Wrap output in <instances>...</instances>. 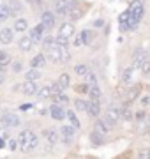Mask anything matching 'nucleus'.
I'll return each instance as SVG.
<instances>
[{"label":"nucleus","mask_w":150,"mask_h":159,"mask_svg":"<svg viewBox=\"0 0 150 159\" xmlns=\"http://www.w3.org/2000/svg\"><path fill=\"white\" fill-rule=\"evenodd\" d=\"M118 159H129V154H124V156H120Z\"/></svg>","instance_id":"47"},{"label":"nucleus","mask_w":150,"mask_h":159,"mask_svg":"<svg viewBox=\"0 0 150 159\" xmlns=\"http://www.w3.org/2000/svg\"><path fill=\"white\" fill-rule=\"evenodd\" d=\"M42 138H46V142H50V143H58L60 142V133L57 129L48 127V129L42 131Z\"/></svg>","instance_id":"12"},{"label":"nucleus","mask_w":150,"mask_h":159,"mask_svg":"<svg viewBox=\"0 0 150 159\" xmlns=\"http://www.w3.org/2000/svg\"><path fill=\"white\" fill-rule=\"evenodd\" d=\"M85 78H87V83H88V85H95V83H97V80H95V76H94L92 73H88Z\"/></svg>","instance_id":"39"},{"label":"nucleus","mask_w":150,"mask_h":159,"mask_svg":"<svg viewBox=\"0 0 150 159\" xmlns=\"http://www.w3.org/2000/svg\"><path fill=\"white\" fill-rule=\"evenodd\" d=\"M29 2H32V4H41L42 0H29Z\"/></svg>","instance_id":"48"},{"label":"nucleus","mask_w":150,"mask_h":159,"mask_svg":"<svg viewBox=\"0 0 150 159\" xmlns=\"http://www.w3.org/2000/svg\"><path fill=\"white\" fill-rule=\"evenodd\" d=\"M0 138H2V140H9V134H7V131H2V133H0Z\"/></svg>","instance_id":"45"},{"label":"nucleus","mask_w":150,"mask_h":159,"mask_svg":"<svg viewBox=\"0 0 150 159\" xmlns=\"http://www.w3.org/2000/svg\"><path fill=\"white\" fill-rule=\"evenodd\" d=\"M20 110H21V111H29V110H32V104H21Z\"/></svg>","instance_id":"44"},{"label":"nucleus","mask_w":150,"mask_h":159,"mask_svg":"<svg viewBox=\"0 0 150 159\" xmlns=\"http://www.w3.org/2000/svg\"><path fill=\"white\" fill-rule=\"evenodd\" d=\"M21 90H23L25 96H34V94H37V85H35V81L27 80V81H23V85H21Z\"/></svg>","instance_id":"16"},{"label":"nucleus","mask_w":150,"mask_h":159,"mask_svg":"<svg viewBox=\"0 0 150 159\" xmlns=\"http://www.w3.org/2000/svg\"><path fill=\"white\" fill-rule=\"evenodd\" d=\"M99 111H101V106H99V101H90L88 102V115L92 117H99Z\"/></svg>","instance_id":"27"},{"label":"nucleus","mask_w":150,"mask_h":159,"mask_svg":"<svg viewBox=\"0 0 150 159\" xmlns=\"http://www.w3.org/2000/svg\"><path fill=\"white\" fill-rule=\"evenodd\" d=\"M65 110L58 104V102H53L51 106H50V115H51V119H55V120H64L65 119Z\"/></svg>","instance_id":"10"},{"label":"nucleus","mask_w":150,"mask_h":159,"mask_svg":"<svg viewBox=\"0 0 150 159\" xmlns=\"http://www.w3.org/2000/svg\"><path fill=\"white\" fill-rule=\"evenodd\" d=\"M101 89H99V85L95 83V85H90V89H88V96H90V99L92 101H99L101 99Z\"/></svg>","instance_id":"25"},{"label":"nucleus","mask_w":150,"mask_h":159,"mask_svg":"<svg viewBox=\"0 0 150 159\" xmlns=\"http://www.w3.org/2000/svg\"><path fill=\"white\" fill-rule=\"evenodd\" d=\"M148 58V55H147V51L143 50V48H138V50L134 51V55H133V64H134V67H141V64L145 62Z\"/></svg>","instance_id":"11"},{"label":"nucleus","mask_w":150,"mask_h":159,"mask_svg":"<svg viewBox=\"0 0 150 159\" xmlns=\"http://www.w3.org/2000/svg\"><path fill=\"white\" fill-rule=\"evenodd\" d=\"M12 71H14V73H20V71H21V62H14V66H12Z\"/></svg>","instance_id":"42"},{"label":"nucleus","mask_w":150,"mask_h":159,"mask_svg":"<svg viewBox=\"0 0 150 159\" xmlns=\"http://www.w3.org/2000/svg\"><path fill=\"white\" fill-rule=\"evenodd\" d=\"M139 94H141V85H134V87H131V89L127 90V94H126V102L129 104V102L136 101Z\"/></svg>","instance_id":"14"},{"label":"nucleus","mask_w":150,"mask_h":159,"mask_svg":"<svg viewBox=\"0 0 150 159\" xmlns=\"http://www.w3.org/2000/svg\"><path fill=\"white\" fill-rule=\"evenodd\" d=\"M138 159H150V148H141L138 152Z\"/></svg>","instance_id":"38"},{"label":"nucleus","mask_w":150,"mask_h":159,"mask_svg":"<svg viewBox=\"0 0 150 159\" xmlns=\"http://www.w3.org/2000/svg\"><path fill=\"white\" fill-rule=\"evenodd\" d=\"M44 30H46V27H44L42 23H39V25H35L34 29H30L29 37L34 41V43H39V41H42V34H44Z\"/></svg>","instance_id":"9"},{"label":"nucleus","mask_w":150,"mask_h":159,"mask_svg":"<svg viewBox=\"0 0 150 159\" xmlns=\"http://www.w3.org/2000/svg\"><path fill=\"white\" fill-rule=\"evenodd\" d=\"M41 69H30V71H27V74H25V78L27 80H30V81H37V80H41Z\"/></svg>","instance_id":"28"},{"label":"nucleus","mask_w":150,"mask_h":159,"mask_svg":"<svg viewBox=\"0 0 150 159\" xmlns=\"http://www.w3.org/2000/svg\"><path fill=\"white\" fill-rule=\"evenodd\" d=\"M2 83H4V76H2V74H0V85H2Z\"/></svg>","instance_id":"49"},{"label":"nucleus","mask_w":150,"mask_h":159,"mask_svg":"<svg viewBox=\"0 0 150 159\" xmlns=\"http://www.w3.org/2000/svg\"><path fill=\"white\" fill-rule=\"evenodd\" d=\"M53 99H55V102H58V104H65V102H69V97L65 96L64 92H60V94H57V96H51Z\"/></svg>","instance_id":"35"},{"label":"nucleus","mask_w":150,"mask_h":159,"mask_svg":"<svg viewBox=\"0 0 150 159\" xmlns=\"http://www.w3.org/2000/svg\"><path fill=\"white\" fill-rule=\"evenodd\" d=\"M57 83L60 85V89H62V90H65V89H69V85H71V78H69V74L62 73L60 76H58Z\"/></svg>","instance_id":"26"},{"label":"nucleus","mask_w":150,"mask_h":159,"mask_svg":"<svg viewBox=\"0 0 150 159\" xmlns=\"http://www.w3.org/2000/svg\"><path fill=\"white\" fill-rule=\"evenodd\" d=\"M73 35H74V25L69 23V21L62 23V25H60V30H58V37L55 41H57L58 44H67Z\"/></svg>","instance_id":"4"},{"label":"nucleus","mask_w":150,"mask_h":159,"mask_svg":"<svg viewBox=\"0 0 150 159\" xmlns=\"http://www.w3.org/2000/svg\"><path fill=\"white\" fill-rule=\"evenodd\" d=\"M18 145H20V148L23 152H30V150H34L39 145V138H37V134L32 129H25L18 136Z\"/></svg>","instance_id":"1"},{"label":"nucleus","mask_w":150,"mask_h":159,"mask_svg":"<svg viewBox=\"0 0 150 159\" xmlns=\"http://www.w3.org/2000/svg\"><path fill=\"white\" fill-rule=\"evenodd\" d=\"M2 147H6V140H2V138H0V148Z\"/></svg>","instance_id":"46"},{"label":"nucleus","mask_w":150,"mask_h":159,"mask_svg":"<svg viewBox=\"0 0 150 159\" xmlns=\"http://www.w3.org/2000/svg\"><path fill=\"white\" fill-rule=\"evenodd\" d=\"M18 46H20V50H21V51H30V50H32V46H34V41L30 39L29 35H25V37L20 39Z\"/></svg>","instance_id":"18"},{"label":"nucleus","mask_w":150,"mask_h":159,"mask_svg":"<svg viewBox=\"0 0 150 159\" xmlns=\"http://www.w3.org/2000/svg\"><path fill=\"white\" fill-rule=\"evenodd\" d=\"M51 43H55V39H53V37H44V39H42V46H44V48H46V46H50Z\"/></svg>","instance_id":"40"},{"label":"nucleus","mask_w":150,"mask_h":159,"mask_svg":"<svg viewBox=\"0 0 150 159\" xmlns=\"http://www.w3.org/2000/svg\"><path fill=\"white\" fill-rule=\"evenodd\" d=\"M76 4H78L76 0H55L57 16H65V14H69V11L76 6Z\"/></svg>","instance_id":"5"},{"label":"nucleus","mask_w":150,"mask_h":159,"mask_svg":"<svg viewBox=\"0 0 150 159\" xmlns=\"http://www.w3.org/2000/svg\"><path fill=\"white\" fill-rule=\"evenodd\" d=\"M9 64H11V55H9L7 51L0 50V71H4Z\"/></svg>","instance_id":"24"},{"label":"nucleus","mask_w":150,"mask_h":159,"mask_svg":"<svg viewBox=\"0 0 150 159\" xmlns=\"http://www.w3.org/2000/svg\"><path fill=\"white\" fill-rule=\"evenodd\" d=\"M104 119H106V122L110 125H115V124H118L122 120V108H108L106 110V115H104Z\"/></svg>","instance_id":"6"},{"label":"nucleus","mask_w":150,"mask_h":159,"mask_svg":"<svg viewBox=\"0 0 150 159\" xmlns=\"http://www.w3.org/2000/svg\"><path fill=\"white\" fill-rule=\"evenodd\" d=\"M11 14H12L11 7L7 6V4H0V21H6Z\"/></svg>","instance_id":"29"},{"label":"nucleus","mask_w":150,"mask_h":159,"mask_svg":"<svg viewBox=\"0 0 150 159\" xmlns=\"http://www.w3.org/2000/svg\"><path fill=\"white\" fill-rule=\"evenodd\" d=\"M9 7H11V12H21V4L18 0H11Z\"/></svg>","instance_id":"37"},{"label":"nucleus","mask_w":150,"mask_h":159,"mask_svg":"<svg viewBox=\"0 0 150 159\" xmlns=\"http://www.w3.org/2000/svg\"><path fill=\"white\" fill-rule=\"evenodd\" d=\"M74 108L80 110V111H88V101H83V99H76L74 101Z\"/></svg>","instance_id":"34"},{"label":"nucleus","mask_w":150,"mask_h":159,"mask_svg":"<svg viewBox=\"0 0 150 159\" xmlns=\"http://www.w3.org/2000/svg\"><path fill=\"white\" fill-rule=\"evenodd\" d=\"M44 66H46V57L44 55H35L32 58V62H30V67H34V69H41Z\"/></svg>","instance_id":"21"},{"label":"nucleus","mask_w":150,"mask_h":159,"mask_svg":"<svg viewBox=\"0 0 150 159\" xmlns=\"http://www.w3.org/2000/svg\"><path fill=\"white\" fill-rule=\"evenodd\" d=\"M0 122H2L4 127H18L21 124V119L14 113H6L4 117H0Z\"/></svg>","instance_id":"7"},{"label":"nucleus","mask_w":150,"mask_h":159,"mask_svg":"<svg viewBox=\"0 0 150 159\" xmlns=\"http://www.w3.org/2000/svg\"><path fill=\"white\" fill-rule=\"evenodd\" d=\"M83 12H85V11H83V6L78 2V4H76V6L69 11V16H71V20L74 21V20H80V18L83 16Z\"/></svg>","instance_id":"20"},{"label":"nucleus","mask_w":150,"mask_h":159,"mask_svg":"<svg viewBox=\"0 0 150 159\" xmlns=\"http://www.w3.org/2000/svg\"><path fill=\"white\" fill-rule=\"evenodd\" d=\"M94 39V32L92 30H81L80 34H78V37H76L74 44L76 46H81V44H90Z\"/></svg>","instance_id":"8"},{"label":"nucleus","mask_w":150,"mask_h":159,"mask_svg":"<svg viewBox=\"0 0 150 159\" xmlns=\"http://www.w3.org/2000/svg\"><path fill=\"white\" fill-rule=\"evenodd\" d=\"M29 30V21L25 20V18H18L16 21H14V32H20V34H23Z\"/></svg>","instance_id":"17"},{"label":"nucleus","mask_w":150,"mask_h":159,"mask_svg":"<svg viewBox=\"0 0 150 159\" xmlns=\"http://www.w3.org/2000/svg\"><path fill=\"white\" fill-rule=\"evenodd\" d=\"M14 39V30L12 29H2L0 30V43L2 44H11Z\"/></svg>","instance_id":"15"},{"label":"nucleus","mask_w":150,"mask_h":159,"mask_svg":"<svg viewBox=\"0 0 150 159\" xmlns=\"http://www.w3.org/2000/svg\"><path fill=\"white\" fill-rule=\"evenodd\" d=\"M37 97H39V99H48V97H51V87L37 89Z\"/></svg>","instance_id":"33"},{"label":"nucleus","mask_w":150,"mask_h":159,"mask_svg":"<svg viewBox=\"0 0 150 159\" xmlns=\"http://www.w3.org/2000/svg\"><path fill=\"white\" fill-rule=\"evenodd\" d=\"M65 119L69 120V124L74 127V129H80L81 127V124H80V120H78V117H76V113L73 111V110H69L67 113H65Z\"/></svg>","instance_id":"23"},{"label":"nucleus","mask_w":150,"mask_h":159,"mask_svg":"<svg viewBox=\"0 0 150 159\" xmlns=\"http://www.w3.org/2000/svg\"><path fill=\"white\" fill-rule=\"evenodd\" d=\"M46 51H48V57L51 58L53 62H67L71 58V53L67 50V46L58 44L57 41L51 43L50 46H46Z\"/></svg>","instance_id":"2"},{"label":"nucleus","mask_w":150,"mask_h":159,"mask_svg":"<svg viewBox=\"0 0 150 159\" xmlns=\"http://www.w3.org/2000/svg\"><path fill=\"white\" fill-rule=\"evenodd\" d=\"M111 129V125L106 122V119H99L97 122H95V131H99V133H103V134H108Z\"/></svg>","instance_id":"19"},{"label":"nucleus","mask_w":150,"mask_h":159,"mask_svg":"<svg viewBox=\"0 0 150 159\" xmlns=\"http://www.w3.org/2000/svg\"><path fill=\"white\" fill-rule=\"evenodd\" d=\"M41 23L46 27V29H53L55 27V14L50 11H44L41 14Z\"/></svg>","instance_id":"13"},{"label":"nucleus","mask_w":150,"mask_h":159,"mask_svg":"<svg viewBox=\"0 0 150 159\" xmlns=\"http://www.w3.org/2000/svg\"><path fill=\"white\" fill-rule=\"evenodd\" d=\"M74 73L78 74V76H87V74L90 73V67H88L87 64H78L74 67Z\"/></svg>","instance_id":"32"},{"label":"nucleus","mask_w":150,"mask_h":159,"mask_svg":"<svg viewBox=\"0 0 150 159\" xmlns=\"http://www.w3.org/2000/svg\"><path fill=\"white\" fill-rule=\"evenodd\" d=\"M139 71H141V74H143V76H150V60H148V58H147V60L141 64Z\"/></svg>","instance_id":"36"},{"label":"nucleus","mask_w":150,"mask_h":159,"mask_svg":"<svg viewBox=\"0 0 150 159\" xmlns=\"http://www.w3.org/2000/svg\"><path fill=\"white\" fill-rule=\"evenodd\" d=\"M90 138H92L94 145H103L104 143V134L103 133H99V131H95V129H94V133L90 134Z\"/></svg>","instance_id":"31"},{"label":"nucleus","mask_w":150,"mask_h":159,"mask_svg":"<svg viewBox=\"0 0 150 159\" xmlns=\"http://www.w3.org/2000/svg\"><path fill=\"white\" fill-rule=\"evenodd\" d=\"M74 127H73V125H62V129H60V134H62L64 138H65V140H67V142H71V140H73V138H74Z\"/></svg>","instance_id":"22"},{"label":"nucleus","mask_w":150,"mask_h":159,"mask_svg":"<svg viewBox=\"0 0 150 159\" xmlns=\"http://www.w3.org/2000/svg\"><path fill=\"white\" fill-rule=\"evenodd\" d=\"M143 4L139 2V0H133L131 2V6H129V9H127V14H129V18H131V23H133V27H136L139 21H141V18H143Z\"/></svg>","instance_id":"3"},{"label":"nucleus","mask_w":150,"mask_h":159,"mask_svg":"<svg viewBox=\"0 0 150 159\" xmlns=\"http://www.w3.org/2000/svg\"><path fill=\"white\" fill-rule=\"evenodd\" d=\"M133 71H134V67H126L124 69V73H122V83H131L133 81Z\"/></svg>","instance_id":"30"},{"label":"nucleus","mask_w":150,"mask_h":159,"mask_svg":"<svg viewBox=\"0 0 150 159\" xmlns=\"http://www.w3.org/2000/svg\"><path fill=\"white\" fill-rule=\"evenodd\" d=\"M94 27H95V29H103L104 27V20H95V21H94Z\"/></svg>","instance_id":"41"},{"label":"nucleus","mask_w":150,"mask_h":159,"mask_svg":"<svg viewBox=\"0 0 150 159\" xmlns=\"http://www.w3.org/2000/svg\"><path fill=\"white\" fill-rule=\"evenodd\" d=\"M9 147H11V150H16L18 142H16V140H9Z\"/></svg>","instance_id":"43"}]
</instances>
